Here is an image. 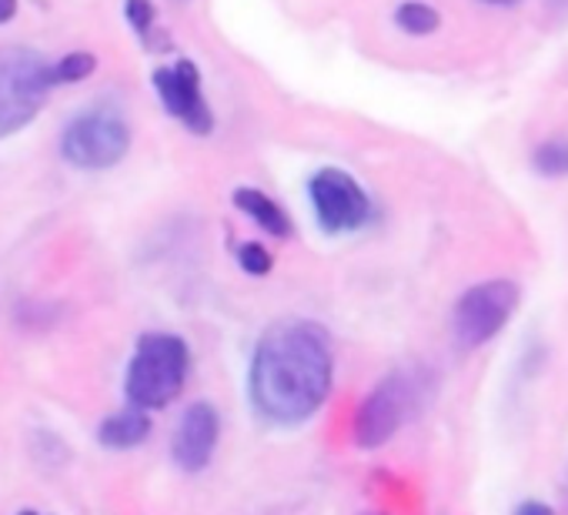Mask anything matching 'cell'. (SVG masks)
<instances>
[{
	"label": "cell",
	"mask_w": 568,
	"mask_h": 515,
	"mask_svg": "<svg viewBox=\"0 0 568 515\" xmlns=\"http://www.w3.org/2000/svg\"><path fill=\"white\" fill-rule=\"evenodd\" d=\"M332 388L335 352L318 322L281 319L261 332L247 368V398L267 425H305L328 405Z\"/></svg>",
	"instance_id": "cell-1"
},
{
	"label": "cell",
	"mask_w": 568,
	"mask_h": 515,
	"mask_svg": "<svg viewBox=\"0 0 568 515\" xmlns=\"http://www.w3.org/2000/svg\"><path fill=\"white\" fill-rule=\"evenodd\" d=\"M191 375V349L181 335L148 332L138 339L134 355L128 362L124 392L128 402L141 412L168 408Z\"/></svg>",
	"instance_id": "cell-2"
},
{
	"label": "cell",
	"mask_w": 568,
	"mask_h": 515,
	"mask_svg": "<svg viewBox=\"0 0 568 515\" xmlns=\"http://www.w3.org/2000/svg\"><path fill=\"white\" fill-rule=\"evenodd\" d=\"M54 88V64L31 48L0 51V141L28 128Z\"/></svg>",
	"instance_id": "cell-3"
},
{
	"label": "cell",
	"mask_w": 568,
	"mask_h": 515,
	"mask_svg": "<svg viewBox=\"0 0 568 515\" xmlns=\"http://www.w3.org/2000/svg\"><path fill=\"white\" fill-rule=\"evenodd\" d=\"M422 392L425 388L418 385L415 372H392V375H385L365 395V402L358 405L355 428H352L355 445L365 448V452H375V448L388 445L405 428V422L415 415Z\"/></svg>",
	"instance_id": "cell-4"
},
{
	"label": "cell",
	"mask_w": 568,
	"mask_h": 515,
	"mask_svg": "<svg viewBox=\"0 0 568 515\" xmlns=\"http://www.w3.org/2000/svg\"><path fill=\"white\" fill-rule=\"evenodd\" d=\"M131 151V128L111 108H91L68 121L61 134V154L81 171H108Z\"/></svg>",
	"instance_id": "cell-5"
},
{
	"label": "cell",
	"mask_w": 568,
	"mask_h": 515,
	"mask_svg": "<svg viewBox=\"0 0 568 515\" xmlns=\"http://www.w3.org/2000/svg\"><path fill=\"white\" fill-rule=\"evenodd\" d=\"M518 285L511 279H488L465 289L452 312V332L462 349H481L505 332L518 312Z\"/></svg>",
	"instance_id": "cell-6"
},
{
	"label": "cell",
	"mask_w": 568,
	"mask_h": 515,
	"mask_svg": "<svg viewBox=\"0 0 568 515\" xmlns=\"http://www.w3.org/2000/svg\"><path fill=\"white\" fill-rule=\"evenodd\" d=\"M308 201H312L318 228L325 234H332V238L362 231L372 221V214H375L368 191L345 168H322V171H315L312 181H308Z\"/></svg>",
	"instance_id": "cell-7"
},
{
	"label": "cell",
	"mask_w": 568,
	"mask_h": 515,
	"mask_svg": "<svg viewBox=\"0 0 568 515\" xmlns=\"http://www.w3.org/2000/svg\"><path fill=\"white\" fill-rule=\"evenodd\" d=\"M151 84L161 98V108L181 121L191 134L197 138H207L214 131V111L204 98V88H201V71L194 61L181 58L178 64L171 68H158L151 74Z\"/></svg>",
	"instance_id": "cell-8"
},
{
	"label": "cell",
	"mask_w": 568,
	"mask_h": 515,
	"mask_svg": "<svg viewBox=\"0 0 568 515\" xmlns=\"http://www.w3.org/2000/svg\"><path fill=\"white\" fill-rule=\"evenodd\" d=\"M221 438V415L211 402H194L178 418V428L171 435V458L181 472L194 475L204 472L217 452Z\"/></svg>",
	"instance_id": "cell-9"
},
{
	"label": "cell",
	"mask_w": 568,
	"mask_h": 515,
	"mask_svg": "<svg viewBox=\"0 0 568 515\" xmlns=\"http://www.w3.org/2000/svg\"><path fill=\"white\" fill-rule=\"evenodd\" d=\"M231 201H234V208L244 214V218H251L264 234H271V238H292V231H295V224H292V214L284 211L271 194H264L261 188H234V194H231Z\"/></svg>",
	"instance_id": "cell-10"
},
{
	"label": "cell",
	"mask_w": 568,
	"mask_h": 515,
	"mask_svg": "<svg viewBox=\"0 0 568 515\" xmlns=\"http://www.w3.org/2000/svg\"><path fill=\"white\" fill-rule=\"evenodd\" d=\"M151 435V418L148 412L141 408H124V412H114L101 422L98 428V442L111 452H124V448H138L144 438Z\"/></svg>",
	"instance_id": "cell-11"
},
{
	"label": "cell",
	"mask_w": 568,
	"mask_h": 515,
	"mask_svg": "<svg viewBox=\"0 0 568 515\" xmlns=\"http://www.w3.org/2000/svg\"><path fill=\"white\" fill-rule=\"evenodd\" d=\"M395 28L408 38H428L442 28V14L425 0H405L395 8Z\"/></svg>",
	"instance_id": "cell-12"
},
{
	"label": "cell",
	"mask_w": 568,
	"mask_h": 515,
	"mask_svg": "<svg viewBox=\"0 0 568 515\" xmlns=\"http://www.w3.org/2000/svg\"><path fill=\"white\" fill-rule=\"evenodd\" d=\"M531 168L541 178H568V141L565 138L541 141L531 154Z\"/></svg>",
	"instance_id": "cell-13"
},
{
	"label": "cell",
	"mask_w": 568,
	"mask_h": 515,
	"mask_svg": "<svg viewBox=\"0 0 568 515\" xmlns=\"http://www.w3.org/2000/svg\"><path fill=\"white\" fill-rule=\"evenodd\" d=\"M98 68L94 54L88 51H74V54H64L58 64H54V84H78L84 78H91Z\"/></svg>",
	"instance_id": "cell-14"
},
{
	"label": "cell",
	"mask_w": 568,
	"mask_h": 515,
	"mask_svg": "<svg viewBox=\"0 0 568 515\" xmlns=\"http://www.w3.org/2000/svg\"><path fill=\"white\" fill-rule=\"evenodd\" d=\"M237 265H241L244 275L264 279V275H271V269H274V258H271V251H267L261 241H244V244L237 248Z\"/></svg>",
	"instance_id": "cell-15"
},
{
	"label": "cell",
	"mask_w": 568,
	"mask_h": 515,
	"mask_svg": "<svg viewBox=\"0 0 568 515\" xmlns=\"http://www.w3.org/2000/svg\"><path fill=\"white\" fill-rule=\"evenodd\" d=\"M124 18L134 28V34L144 44H151V31H154V21H158V11H154L151 0H124Z\"/></svg>",
	"instance_id": "cell-16"
},
{
	"label": "cell",
	"mask_w": 568,
	"mask_h": 515,
	"mask_svg": "<svg viewBox=\"0 0 568 515\" xmlns=\"http://www.w3.org/2000/svg\"><path fill=\"white\" fill-rule=\"evenodd\" d=\"M511 515H555V508L548 502H541V498H525V502L515 505Z\"/></svg>",
	"instance_id": "cell-17"
},
{
	"label": "cell",
	"mask_w": 568,
	"mask_h": 515,
	"mask_svg": "<svg viewBox=\"0 0 568 515\" xmlns=\"http://www.w3.org/2000/svg\"><path fill=\"white\" fill-rule=\"evenodd\" d=\"M18 14V0H0V24H8Z\"/></svg>",
	"instance_id": "cell-18"
},
{
	"label": "cell",
	"mask_w": 568,
	"mask_h": 515,
	"mask_svg": "<svg viewBox=\"0 0 568 515\" xmlns=\"http://www.w3.org/2000/svg\"><path fill=\"white\" fill-rule=\"evenodd\" d=\"M481 4H495V8H508V4H518V0H481Z\"/></svg>",
	"instance_id": "cell-19"
},
{
	"label": "cell",
	"mask_w": 568,
	"mask_h": 515,
	"mask_svg": "<svg viewBox=\"0 0 568 515\" xmlns=\"http://www.w3.org/2000/svg\"><path fill=\"white\" fill-rule=\"evenodd\" d=\"M362 515H385V512H375V508H372V512H362Z\"/></svg>",
	"instance_id": "cell-20"
},
{
	"label": "cell",
	"mask_w": 568,
	"mask_h": 515,
	"mask_svg": "<svg viewBox=\"0 0 568 515\" xmlns=\"http://www.w3.org/2000/svg\"><path fill=\"white\" fill-rule=\"evenodd\" d=\"M21 515H41V512H21Z\"/></svg>",
	"instance_id": "cell-21"
}]
</instances>
